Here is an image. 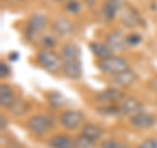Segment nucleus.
<instances>
[{
	"label": "nucleus",
	"mask_w": 157,
	"mask_h": 148,
	"mask_svg": "<svg viewBox=\"0 0 157 148\" xmlns=\"http://www.w3.org/2000/svg\"><path fill=\"white\" fill-rule=\"evenodd\" d=\"M62 60H70V59H78V54H80V49L77 47L75 42H66L62 46L60 50Z\"/></svg>",
	"instance_id": "obj_20"
},
{
	"label": "nucleus",
	"mask_w": 157,
	"mask_h": 148,
	"mask_svg": "<svg viewBox=\"0 0 157 148\" xmlns=\"http://www.w3.org/2000/svg\"><path fill=\"white\" fill-rule=\"evenodd\" d=\"M25 127L30 134L36 135V136H42V135L47 134L54 127V121L50 115L39 113V114H34L29 118L26 121Z\"/></svg>",
	"instance_id": "obj_2"
},
{
	"label": "nucleus",
	"mask_w": 157,
	"mask_h": 148,
	"mask_svg": "<svg viewBox=\"0 0 157 148\" xmlns=\"http://www.w3.org/2000/svg\"><path fill=\"white\" fill-rule=\"evenodd\" d=\"M47 146L50 148H76L75 138L68 134H55L48 138Z\"/></svg>",
	"instance_id": "obj_14"
},
{
	"label": "nucleus",
	"mask_w": 157,
	"mask_h": 148,
	"mask_svg": "<svg viewBox=\"0 0 157 148\" xmlns=\"http://www.w3.org/2000/svg\"><path fill=\"white\" fill-rule=\"evenodd\" d=\"M29 110V103L24 100L22 97H16L13 103L8 107V111L14 117H22L25 115Z\"/></svg>",
	"instance_id": "obj_19"
},
{
	"label": "nucleus",
	"mask_w": 157,
	"mask_h": 148,
	"mask_svg": "<svg viewBox=\"0 0 157 148\" xmlns=\"http://www.w3.org/2000/svg\"><path fill=\"white\" fill-rule=\"evenodd\" d=\"M119 18H121V22L128 29L140 28L143 25V18L140 17L139 12L130 6H124V8L119 13Z\"/></svg>",
	"instance_id": "obj_7"
},
{
	"label": "nucleus",
	"mask_w": 157,
	"mask_h": 148,
	"mask_svg": "<svg viewBox=\"0 0 157 148\" xmlns=\"http://www.w3.org/2000/svg\"><path fill=\"white\" fill-rule=\"evenodd\" d=\"M84 122V114L75 109H66L59 114V123L68 131L78 129Z\"/></svg>",
	"instance_id": "obj_5"
},
{
	"label": "nucleus",
	"mask_w": 157,
	"mask_h": 148,
	"mask_svg": "<svg viewBox=\"0 0 157 148\" xmlns=\"http://www.w3.org/2000/svg\"><path fill=\"white\" fill-rule=\"evenodd\" d=\"M80 134L85 135L88 138H90V139L98 142L104 135V130H102L101 126L98 125H94V123H85L84 126L81 127V132Z\"/></svg>",
	"instance_id": "obj_18"
},
{
	"label": "nucleus",
	"mask_w": 157,
	"mask_h": 148,
	"mask_svg": "<svg viewBox=\"0 0 157 148\" xmlns=\"http://www.w3.org/2000/svg\"><path fill=\"white\" fill-rule=\"evenodd\" d=\"M97 67L101 72L114 76L130 68L127 59L119 55H110L105 59H101V60L97 62Z\"/></svg>",
	"instance_id": "obj_3"
},
{
	"label": "nucleus",
	"mask_w": 157,
	"mask_h": 148,
	"mask_svg": "<svg viewBox=\"0 0 157 148\" xmlns=\"http://www.w3.org/2000/svg\"><path fill=\"white\" fill-rule=\"evenodd\" d=\"M119 111H121V115L131 118L143 111V102L134 96L126 97L119 105Z\"/></svg>",
	"instance_id": "obj_8"
},
{
	"label": "nucleus",
	"mask_w": 157,
	"mask_h": 148,
	"mask_svg": "<svg viewBox=\"0 0 157 148\" xmlns=\"http://www.w3.org/2000/svg\"><path fill=\"white\" fill-rule=\"evenodd\" d=\"M156 122H157L156 115L151 114V113H147L144 110L130 118V123L137 130H148L156 125Z\"/></svg>",
	"instance_id": "obj_10"
},
{
	"label": "nucleus",
	"mask_w": 157,
	"mask_h": 148,
	"mask_svg": "<svg viewBox=\"0 0 157 148\" xmlns=\"http://www.w3.org/2000/svg\"><path fill=\"white\" fill-rule=\"evenodd\" d=\"M100 148H130V144L124 140L118 139H104L100 143Z\"/></svg>",
	"instance_id": "obj_23"
},
{
	"label": "nucleus",
	"mask_w": 157,
	"mask_h": 148,
	"mask_svg": "<svg viewBox=\"0 0 157 148\" xmlns=\"http://www.w3.org/2000/svg\"><path fill=\"white\" fill-rule=\"evenodd\" d=\"M123 0H104L102 3V14L106 20H114L124 8Z\"/></svg>",
	"instance_id": "obj_13"
},
{
	"label": "nucleus",
	"mask_w": 157,
	"mask_h": 148,
	"mask_svg": "<svg viewBox=\"0 0 157 148\" xmlns=\"http://www.w3.org/2000/svg\"><path fill=\"white\" fill-rule=\"evenodd\" d=\"M62 72L70 80H78L81 77V62L80 59H70V60H63Z\"/></svg>",
	"instance_id": "obj_11"
},
{
	"label": "nucleus",
	"mask_w": 157,
	"mask_h": 148,
	"mask_svg": "<svg viewBox=\"0 0 157 148\" xmlns=\"http://www.w3.org/2000/svg\"><path fill=\"white\" fill-rule=\"evenodd\" d=\"M89 49L90 51L93 53V55H94L98 60H101V59H105L107 56L113 55V51L110 50L107 45L105 42H100V41H92L89 42Z\"/></svg>",
	"instance_id": "obj_17"
},
{
	"label": "nucleus",
	"mask_w": 157,
	"mask_h": 148,
	"mask_svg": "<svg viewBox=\"0 0 157 148\" xmlns=\"http://www.w3.org/2000/svg\"><path fill=\"white\" fill-rule=\"evenodd\" d=\"M7 125H8V122L6 119V115L2 114L0 115V129H2V131H4L7 129Z\"/></svg>",
	"instance_id": "obj_30"
},
{
	"label": "nucleus",
	"mask_w": 157,
	"mask_h": 148,
	"mask_svg": "<svg viewBox=\"0 0 157 148\" xmlns=\"http://www.w3.org/2000/svg\"><path fill=\"white\" fill-rule=\"evenodd\" d=\"M41 43L43 49H48V50H52L54 47L56 46V38L54 36H43L42 39H41Z\"/></svg>",
	"instance_id": "obj_26"
},
{
	"label": "nucleus",
	"mask_w": 157,
	"mask_h": 148,
	"mask_svg": "<svg viewBox=\"0 0 157 148\" xmlns=\"http://www.w3.org/2000/svg\"><path fill=\"white\" fill-rule=\"evenodd\" d=\"M96 146H97L96 140H93L82 134L75 136V147L76 148H94Z\"/></svg>",
	"instance_id": "obj_22"
},
{
	"label": "nucleus",
	"mask_w": 157,
	"mask_h": 148,
	"mask_svg": "<svg viewBox=\"0 0 157 148\" xmlns=\"http://www.w3.org/2000/svg\"><path fill=\"white\" fill-rule=\"evenodd\" d=\"M14 100H16V95H14L13 88L7 83L0 84V105L2 107L8 109Z\"/></svg>",
	"instance_id": "obj_16"
},
{
	"label": "nucleus",
	"mask_w": 157,
	"mask_h": 148,
	"mask_svg": "<svg viewBox=\"0 0 157 148\" xmlns=\"http://www.w3.org/2000/svg\"><path fill=\"white\" fill-rule=\"evenodd\" d=\"M98 111L102 113L105 115H117V114H121L119 111V106L117 105H113V103H106V105H102Z\"/></svg>",
	"instance_id": "obj_24"
},
{
	"label": "nucleus",
	"mask_w": 157,
	"mask_h": 148,
	"mask_svg": "<svg viewBox=\"0 0 157 148\" xmlns=\"http://www.w3.org/2000/svg\"><path fill=\"white\" fill-rule=\"evenodd\" d=\"M47 25H48V18L46 14H43L41 12L33 13L28 21L26 38L29 41H33V39H36L37 37L42 36V33L45 32Z\"/></svg>",
	"instance_id": "obj_4"
},
{
	"label": "nucleus",
	"mask_w": 157,
	"mask_h": 148,
	"mask_svg": "<svg viewBox=\"0 0 157 148\" xmlns=\"http://www.w3.org/2000/svg\"><path fill=\"white\" fill-rule=\"evenodd\" d=\"M64 8H66V11L70 12L71 14H76V13H78V11H80L81 6H80V2H78V0H68L66 3Z\"/></svg>",
	"instance_id": "obj_27"
},
{
	"label": "nucleus",
	"mask_w": 157,
	"mask_h": 148,
	"mask_svg": "<svg viewBox=\"0 0 157 148\" xmlns=\"http://www.w3.org/2000/svg\"><path fill=\"white\" fill-rule=\"evenodd\" d=\"M51 30L54 33V36L60 37V38H67L75 33V25H73L71 20H68L66 17H59L52 22Z\"/></svg>",
	"instance_id": "obj_9"
},
{
	"label": "nucleus",
	"mask_w": 157,
	"mask_h": 148,
	"mask_svg": "<svg viewBox=\"0 0 157 148\" xmlns=\"http://www.w3.org/2000/svg\"><path fill=\"white\" fill-rule=\"evenodd\" d=\"M37 62L39 63L43 70H46L50 73H59L62 71L63 60L60 54H58L54 50H48V49H42L37 54Z\"/></svg>",
	"instance_id": "obj_1"
},
{
	"label": "nucleus",
	"mask_w": 157,
	"mask_h": 148,
	"mask_svg": "<svg viewBox=\"0 0 157 148\" xmlns=\"http://www.w3.org/2000/svg\"><path fill=\"white\" fill-rule=\"evenodd\" d=\"M82 2H84L89 8H93V7H94L96 4H97L98 0H82Z\"/></svg>",
	"instance_id": "obj_31"
},
{
	"label": "nucleus",
	"mask_w": 157,
	"mask_h": 148,
	"mask_svg": "<svg viewBox=\"0 0 157 148\" xmlns=\"http://www.w3.org/2000/svg\"><path fill=\"white\" fill-rule=\"evenodd\" d=\"M54 2H56V3H63V2H66V0H54Z\"/></svg>",
	"instance_id": "obj_33"
},
{
	"label": "nucleus",
	"mask_w": 157,
	"mask_h": 148,
	"mask_svg": "<svg viewBox=\"0 0 157 148\" xmlns=\"http://www.w3.org/2000/svg\"><path fill=\"white\" fill-rule=\"evenodd\" d=\"M105 43L113 53L124 51L128 47L126 36L123 34V32L118 30V29H115V30H113V32H110L109 34H107V36L105 37Z\"/></svg>",
	"instance_id": "obj_6"
},
{
	"label": "nucleus",
	"mask_w": 157,
	"mask_h": 148,
	"mask_svg": "<svg viewBox=\"0 0 157 148\" xmlns=\"http://www.w3.org/2000/svg\"><path fill=\"white\" fill-rule=\"evenodd\" d=\"M11 3H24V2H26V0H9Z\"/></svg>",
	"instance_id": "obj_32"
},
{
	"label": "nucleus",
	"mask_w": 157,
	"mask_h": 148,
	"mask_svg": "<svg viewBox=\"0 0 157 148\" xmlns=\"http://www.w3.org/2000/svg\"><path fill=\"white\" fill-rule=\"evenodd\" d=\"M136 81V73L132 71V70H126L123 72L118 73V75L114 76L113 79V83L115 84L117 88H128L130 85H132Z\"/></svg>",
	"instance_id": "obj_15"
},
{
	"label": "nucleus",
	"mask_w": 157,
	"mask_h": 148,
	"mask_svg": "<svg viewBox=\"0 0 157 148\" xmlns=\"http://www.w3.org/2000/svg\"><path fill=\"white\" fill-rule=\"evenodd\" d=\"M94 100L97 102H104V103H114L121 100H124V93L119 88H107V89L97 93Z\"/></svg>",
	"instance_id": "obj_12"
},
{
	"label": "nucleus",
	"mask_w": 157,
	"mask_h": 148,
	"mask_svg": "<svg viewBox=\"0 0 157 148\" xmlns=\"http://www.w3.org/2000/svg\"><path fill=\"white\" fill-rule=\"evenodd\" d=\"M126 38H127V43H128V46H132V47L140 45L141 41H143V37H141L139 33H135V32H132V33L128 34V36H126Z\"/></svg>",
	"instance_id": "obj_25"
},
{
	"label": "nucleus",
	"mask_w": 157,
	"mask_h": 148,
	"mask_svg": "<svg viewBox=\"0 0 157 148\" xmlns=\"http://www.w3.org/2000/svg\"><path fill=\"white\" fill-rule=\"evenodd\" d=\"M136 148H157V136L147 138Z\"/></svg>",
	"instance_id": "obj_28"
},
{
	"label": "nucleus",
	"mask_w": 157,
	"mask_h": 148,
	"mask_svg": "<svg viewBox=\"0 0 157 148\" xmlns=\"http://www.w3.org/2000/svg\"><path fill=\"white\" fill-rule=\"evenodd\" d=\"M9 75H11V68L6 62H2L0 63V79H7Z\"/></svg>",
	"instance_id": "obj_29"
},
{
	"label": "nucleus",
	"mask_w": 157,
	"mask_h": 148,
	"mask_svg": "<svg viewBox=\"0 0 157 148\" xmlns=\"http://www.w3.org/2000/svg\"><path fill=\"white\" fill-rule=\"evenodd\" d=\"M47 100L50 102V105L54 107H63L67 105V98L59 92H50L47 95Z\"/></svg>",
	"instance_id": "obj_21"
}]
</instances>
